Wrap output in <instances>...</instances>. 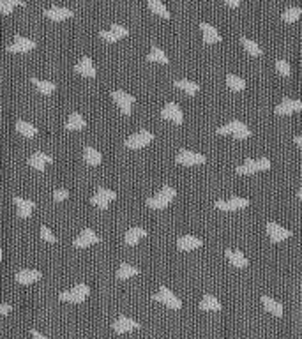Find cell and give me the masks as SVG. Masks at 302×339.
<instances>
[{
	"mask_svg": "<svg viewBox=\"0 0 302 339\" xmlns=\"http://www.w3.org/2000/svg\"><path fill=\"white\" fill-rule=\"evenodd\" d=\"M216 208H219V210L223 212H235V210H240V208H246L249 205V200L248 198H240V196H233V198H228V200H219V202H216Z\"/></svg>",
	"mask_w": 302,
	"mask_h": 339,
	"instance_id": "cell-10",
	"label": "cell"
},
{
	"mask_svg": "<svg viewBox=\"0 0 302 339\" xmlns=\"http://www.w3.org/2000/svg\"><path fill=\"white\" fill-rule=\"evenodd\" d=\"M41 238L43 240H46V242H50V244H55L57 242V238H55V235H53V232H51L48 226H41Z\"/></svg>",
	"mask_w": 302,
	"mask_h": 339,
	"instance_id": "cell-42",
	"label": "cell"
},
{
	"mask_svg": "<svg viewBox=\"0 0 302 339\" xmlns=\"http://www.w3.org/2000/svg\"><path fill=\"white\" fill-rule=\"evenodd\" d=\"M148 9L154 14H158V16L165 18V20H170V11L166 9L161 0H148Z\"/></svg>",
	"mask_w": 302,
	"mask_h": 339,
	"instance_id": "cell-34",
	"label": "cell"
},
{
	"mask_svg": "<svg viewBox=\"0 0 302 339\" xmlns=\"http://www.w3.org/2000/svg\"><path fill=\"white\" fill-rule=\"evenodd\" d=\"M129 34V30L126 27H122V25H117L113 23L110 27V30H101L99 32V37L103 41H106V43H117V41L124 39L126 36Z\"/></svg>",
	"mask_w": 302,
	"mask_h": 339,
	"instance_id": "cell-13",
	"label": "cell"
},
{
	"mask_svg": "<svg viewBox=\"0 0 302 339\" xmlns=\"http://www.w3.org/2000/svg\"><path fill=\"white\" fill-rule=\"evenodd\" d=\"M143 237H147V232H145L141 226H133V228H129L128 232H126L124 242L128 245H136Z\"/></svg>",
	"mask_w": 302,
	"mask_h": 339,
	"instance_id": "cell-26",
	"label": "cell"
},
{
	"mask_svg": "<svg viewBox=\"0 0 302 339\" xmlns=\"http://www.w3.org/2000/svg\"><path fill=\"white\" fill-rule=\"evenodd\" d=\"M300 16H302L300 7H288V9H285V13L281 14V18H283L285 23H293V21H297Z\"/></svg>",
	"mask_w": 302,
	"mask_h": 339,
	"instance_id": "cell-39",
	"label": "cell"
},
{
	"mask_svg": "<svg viewBox=\"0 0 302 339\" xmlns=\"http://www.w3.org/2000/svg\"><path fill=\"white\" fill-rule=\"evenodd\" d=\"M161 117L165 118V120H170V122H173V124H177V126H180L182 122H184V113H182V110H180V106H178L177 103H168L165 108H163V111H161Z\"/></svg>",
	"mask_w": 302,
	"mask_h": 339,
	"instance_id": "cell-12",
	"label": "cell"
},
{
	"mask_svg": "<svg viewBox=\"0 0 302 339\" xmlns=\"http://www.w3.org/2000/svg\"><path fill=\"white\" fill-rule=\"evenodd\" d=\"M98 242H99V237L94 233V230H92V228H85L83 232L80 233V235L74 238L73 245H74V248L83 249V248H88V245H92V244H98Z\"/></svg>",
	"mask_w": 302,
	"mask_h": 339,
	"instance_id": "cell-16",
	"label": "cell"
},
{
	"mask_svg": "<svg viewBox=\"0 0 302 339\" xmlns=\"http://www.w3.org/2000/svg\"><path fill=\"white\" fill-rule=\"evenodd\" d=\"M218 133H219V135H232L235 140H238V141L248 140V138L251 136V129H249L248 126H246L244 122H240V120L228 122L226 126L219 128Z\"/></svg>",
	"mask_w": 302,
	"mask_h": 339,
	"instance_id": "cell-3",
	"label": "cell"
},
{
	"mask_svg": "<svg viewBox=\"0 0 302 339\" xmlns=\"http://www.w3.org/2000/svg\"><path fill=\"white\" fill-rule=\"evenodd\" d=\"M223 2H225L228 7H232V9H235V7H238V6H240V2H242V0H223Z\"/></svg>",
	"mask_w": 302,
	"mask_h": 339,
	"instance_id": "cell-45",
	"label": "cell"
},
{
	"mask_svg": "<svg viewBox=\"0 0 302 339\" xmlns=\"http://www.w3.org/2000/svg\"><path fill=\"white\" fill-rule=\"evenodd\" d=\"M201 244H203V240H200L198 237H193V235H184L177 240L178 251H184V253L193 251V249H198V248H201Z\"/></svg>",
	"mask_w": 302,
	"mask_h": 339,
	"instance_id": "cell-22",
	"label": "cell"
},
{
	"mask_svg": "<svg viewBox=\"0 0 302 339\" xmlns=\"http://www.w3.org/2000/svg\"><path fill=\"white\" fill-rule=\"evenodd\" d=\"M263 170H270V161L267 158H260V159H248L242 166H237L235 171L238 175H253L256 171H263Z\"/></svg>",
	"mask_w": 302,
	"mask_h": 339,
	"instance_id": "cell-4",
	"label": "cell"
},
{
	"mask_svg": "<svg viewBox=\"0 0 302 339\" xmlns=\"http://www.w3.org/2000/svg\"><path fill=\"white\" fill-rule=\"evenodd\" d=\"M177 163L182 166H198V165H203L205 161H207V158L201 154H196V152H191V150H186V148H182V150H178L177 154Z\"/></svg>",
	"mask_w": 302,
	"mask_h": 339,
	"instance_id": "cell-9",
	"label": "cell"
},
{
	"mask_svg": "<svg viewBox=\"0 0 302 339\" xmlns=\"http://www.w3.org/2000/svg\"><path fill=\"white\" fill-rule=\"evenodd\" d=\"M50 163H53V158L44 154V152H34L31 158H28V166H32L34 170H44L46 165H50Z\"/></svg>",
	"mask_w": 302,
	"mask_h": 339,
	"instance_id": "cell-21",
	"label": "cell"
},
{
	"mask_svg": "<svg viewBox=\"0 0 302 339\" xmlns=\"http://www.w3.org/2000/svg\"><path fill=\"white\" fill-rule=\"evenodd\" d=\"M262 304H263V307H265L267 311L270 313V315L278 316V318H281V316H283V304L278 302V300H274L272 297L263 295L262 297Z\"/></svg>",
	"mask_w": 302,
	"mask_h": 339,
	"instance_id": "cell-27",
	"label": "cell"
},
{
	"mask_svg": "<svg viewBox=\"0 0 302 339\" xmlns=\"http://www.w3.org/2000/svg\"><path fill=\"white\" fill-rule=\"evenodd\" d=\"M74 71H76L78 74H81V76H85V78H94L96 74H98L96 73V68H94V64H92L90 57H81L80 62L74 66Z\"/></svg>",
	"mask_w": 302,
	"mask_h": 339,
	"instance_id": "cell-20",
	"label": "cell"
},
{
	"mask_svg": "<svg viewBox=\"0 0 302 339\" xmlns=\"http://www.w3.org/2000/svg\"><path fill=\"white\" fill-rule=\"evenodd\" d=\"M14 129H16V131L20 133L21 136H25V138H34L37 135V128H36V126L28 124V122H25V120H18L16 126H14Z\"/></svg>",
	"mask_w": 302,
	"mask_h": 339,
	"instance_id": "cell-33",
	"label": "cell"
},
{
	"mask_svg": "<svg viewBox=\"0 0 302 339\" xmlns=\"http://www.w3.org/2000/svg\"><path fill=\"white\" fill-rule=\"evenodd\" d=\"M295 111H302V101H299V99L286 98L276 106V113L278 115H292Z\"/></svg>",
	"mask_w": 302,
	"mask_h": 339,
	"instance_id": "cell-17",
	"label": "cell"
},
{
	"mask_svg": "<svg viewBox=\"0 0 302 339\" xmlns=\"http://www.w3.org/2000/svg\"><path fill=\"white\" fill-rule=\"evenodd\" d=\"M152 141H154V135L150 131H147V129H141V131L134 133V135H131L126 140V147L138 150V148H143L147 145H150Z\"/></svg>",
	"mask_w": 302,
	"mask_h": 339,
	"instance_id": "cell-6",
	"label": "cell"
},
{
	"mask_svg": "<svg viewBox=\"0 0 302 339\" xmlns=\"http://www.w3.org/2000/svg\"><path fill=\"white\" fill-rule=\"evenodd\" d=\"M32 85H36V88L41 92L43 96H51L57 88V85L53 81H46V80H37V78H31Z\"/></svg>",
	"mask_w": 302,
	"mask_h": 339,
	"instance_id": "cell-32",
	"label": "cell"
},
{
	"mask_svg": "<svg viewBox=\"0 0 302 339\" xmlns=\"http://www.w3.org/2000/svg\"><path fill=\"white\" fill-rule=\"evenodd\" d=\"M267 233L272 242H283V240H286V238L292 237V232H290V230L283 228L281 225H278V223H274V221L267 223Z\"/></svg>",
	"mask_w": 302,
	"mask_h": 339,
	"instance_id": "cell-14",
	"label": "cell"
},
{
	"mask_svg": "<svg viewBox=\"0 0 302 339\" xmlns=\"http://www.w3.org/2000/svg\"><path fill=\"white\" fill-rule=\"evenodd\" d=\"M152 299H154L156 302L165 304L166 307L173 309V311H178V309L182 307L180 299H178V297H175V293L171 292L170 288H166V286H161V288H159V292L152 295Z\"/></svg>",
	"mask_w": 302,
	"mask_h": 339,
	"instance_id": "cell-5",
	"label": "cell"
},
{
	"mask_svg": "<svg viewBox=\"0 0 302 339\" xmlns=\"http://www.w3.org/2000/svg\"><path fill=\"white\" fill-rule=\"evenodd\" d=\"M85 126H87V122H85V118L81 117V113H71V117L67 118V122H66L67 131H80V129H83Z\"/></svg>",
	"mask_w": 302,
	"mask_h": 339,
	"instance_id": "cell-31",
	"label": "cell"
},
{
	"mask_svg": "<svg viewBox=\"0 0 302 339\" xmlns=\"http://www.w3.org/2000/svg\"><path fill=\"white\" fill-rule=\"evenodd\" d=\"M44 16L48 18V20L51 21H64V20H69V18H73V11L67 9V7H50V9L44 11Z\"/></svg>",
	"mask_w": 302,
	"mask_h": 339,
	"instance_id": "cell-19",
	"label": "cell"
},
{
	"mask_svg": "<svg viewBox=\"0 0 302 339\" xmlns=\"http://www.w3.org/2000/svg\"><path fill=\"white\" fill-rule=\"evenodd\" d=\"M9 311H11V305L9 304H0V315L2 316H6V315H9Z\"/></svg>",
	"mask_w": 302,
	"mask_h": 339,
	"instance_id": "cell-44",
	"label": "cell"
},
{
	"mask_svg": "<svg viewBox=\"0 0 302 339\" xmlns=\"http://www.w3.org/2000/svg\"><path fill=\"white\" fill-rule=\"evenodd\" d=\"M225 255L226 258H228V262L232 263L233 267H237V269H246V267L249 265L248 258H246L240 251H237V249H226Z\"/></svg>",
	"mask_w": 302,
	"mask_h": 339,
	"instance_id": "cell-25",
	"label": "cell"
},
{
	"mask_svg": "<svg viewBox=\"0 0 302 339\" xmlns=\"http://www.w3.org/2000/svg\"><path fill=\"white\" fill-rule=\"evenodd\" d=\"M16 6H25L21 0H0V13L2 14H11Z\"/></svg>",
	"mask_w": 302,
	"mask_h": 339,
	"instance_id": "cell-40",
	"label": "cell"
},
{
	"mask_svg": "<svg viewBox=\"0 0 302 339\" xmlns=\"http://www.w3.org/2000/svg\"><path fill=\"white\" fill-rule=\"evenodd\" d=\"M31 334H32V336L36 337V339H46V337L43 336V334H39V332H37V330H34V329L31 330Z\"/></svg>",
	"mask_w": 302,
	"mask_h": 339,
	"instance_id": "cell-46",
	"label": "cell"
},
{
	"mask_svg": "<svg viewBox=\"0 0 302 339\" xmlns=\"http://www.w3.org/2000/svg\"><path fill=\"white\" fill-rule=\"evenodd\" d=\"M66 198H69V191H67V189H57V191L53 193L55 202H64Z\"/></svg>",
	"mask_w": 302,
	"mask_h": 339,
	"instance_id": "cell-43",
	"label": "cell"
},
{
	"mask_svg": "<svg viewBox=\"0 0 302 339\" xmlns=\"http://www.w3.org/2000/svg\"><path fill=\"white\" fill-rule=\"evenodd\" d=\"M88 295H90V288H88V285L80 283V285H76L74 288L67 290V292H62L61 295H58V299H61L62 302L81 304V302H85V299H87Z\"/></svg>",
	"mask_w": 302,
	"mask_h": 339,
	"instance_id": "cell-2",
	"label": "cell"
},
{
	"mask_svg": "<svg viewBox=\"0 0 302 339\" xmlns=\"http://www.w3.org/2000/svg\"><path fill=\"white\" fill-rule=\"evenodd\" d=\"M276 71H278L281 76H290V64H288V60H285V58H279V60H276Z\"/></svg>",
	"mask_w": 302,
	"mask_h": 339,
	"instance_id": "cell-41",
	"label": "cell"
},
{
	"mask_svg": "<svg viewBox=\"0 0 302 339\" xmlns=\"http://www.w3.org/2000/svg\"><path fill=\"white\" fill-rule=\"evenodd\" d=\"M240 43H242V46H244V50L248 51L251 57H262V53H263L262 48H260L255 41L248 39V37H240Z\"/></svg>",
	"mask_w": 302,
	"mask_h": 339,
	"instance_id": "cell-36",
	"label": "cell"
},
{
	"mask_svg": "<svg viewBox=\"0 0 302 339\" xmlns=\"http://www.w3.org/2000/svg\"><path fill=\"white\" fill-rule=\"evenodd\" d=\"M41 278H43V272L34 270V269H23V270L16 272L14 281L20 283V285H32V283L39 281Z\"/></svg>",
	"mask_w": 302,
	"mask_h": 339,
	"instance_id": "cell-18",
	"label": "cell"
},
{
	"mask_svg": "<svg viewBox=\"0 0 302 339\" xmlns=\"http://www.w3.org/2000/svg\"><path fill=\"white\" fill-rule=\"evenodd\" d=\"M200 309H201V311H221V302L218 300V297L207 293V295L201 299Z\"/></svg>",
	"mask_w": 302,
	"mask_h": 339,
	"instance_id": "cell-29",
	"label": "cell"
},
{
	"mask_svg": "<svg viewBox=\"0 0 302 339\" xmlns=\"http://www.w3.org/2000/svg\"><path fill=\"white\" fill-rule=\"evenodd\" d=\"M200 28H201V32H203V43L205 44L221 43V34L218 32V28H214L212 25L205 23V21H201L200 23Z\"/></svg>",
	"mask_w": 302,
	"mask_h": 339,
	"instance_id": "cell-23",
	"label": "cell"
},
{
	"mask_svg": "<svg viewBox=\"0 0 302 339\" xmlns=\"http://www.w3.org/2000/svg\"><path fill=\"white\" fill-rule=\"evenodd\" d=\"M14 205L18 207V215L23 219L31 218L34 207H36V203H34L32 200H25V198H20V196H14Z\"/></svg>",
	"mask_w": 302,
	"mask_h": 339,
	"instance_id": "cell-24",
	"label": "cell"
},
{
	"mask_svg": "<svg viewBox=\"0 0 302 339\" xmlns=\"http://www.w3.org/2000/svg\"><path fill=\"white\" fill-rule=\"evenodd\" d=\"M175 196H177V191H175L171 186H163V189L158 195L150 196V198L147 200V205L150 208H154V210H163V208H166L168 205L173 202Z\"/></svg>",
	"mask_w": 302,
	"mask_h": 339,
	"instance_id": "cell-1",
	"label": "cell"
},
{
	"mask_svg": "<svg viewBox=\"0 0 302 339\" xmlns=\"http://www.w3.org/2000/svg\"><path fill=\"white\" fill-rule=\"evenodd\" d=\"M34 48H36V43H34L32 39H27V37L23 36H14L13 44L7 46V51H9V53H28Z\"/></svg>",
	"mask_w": 302,
	"mask_h": 339,
	"instance_id": "cell-11",
	"label": "cell"
},
{
	"mask_svg": "<svg viewBox=\"0 0 302 339\" xmlns=\"http://www.w3.org/2000/svg\"><path fill=\"white\" fill-rule=\"evenodd\" d=\"M297 143V147H300L302 148V136H295V140H293Z\"/></svg>",
	"mask_w": 302,
	"mask_h": 339,
	"instance_id": "cell-47",
	"label": "cell"
},
{
	"mask_svg": "<svg viewBox=\"0 0 302 339\" xmlns=\"http://www.w3.org/2000/svg\"><path fill=\"white\" fill-rule=\"evenodd\" d=\"M115 198H117V193L115 191L106 189V188H99L98 191H96V195L90 198V202H92V205H96L99 210H106V208L110 207V202Z\"/></svg>",
	"mask_w": 302,
	"mask_h": 339,
	"instance_id": "cell-8",
	"label": "cell"
},
{
	"mask_svg": "<svg viewBox=\"0 0 302 339\" xmlns=\"http://www.w3.org/2000/svg\"><path fill=\"white\" fill-rule=\"evenodd\" d=\"M138 274H140V269L129 265V263H122V265L117 269V279H129V278H134V275H138Z\"/></svg>",
	"mask_w": 302,
	"mask_h": 339,
	"instance_id": "cell-37",
	"label": "cell"
},
{
	"mask_svg": "<svg viewBox=\"0 0 302 339\" xmlns=\"http://www.w3.org/2000/svg\"><path fill=\"white\" fill-rule=\"evenodd\" d=\"M111 327H113V332L115 334H128V332H131V330L140 329V323L122 315V316H118V318L115 320V323Z\"/></svg>",
	"mask_w": 302,
	"mask_h": 339,
	"instance_id": "cell-15",
	"label": "cell"
},
{
	"mask_svg": "<svg viewBox=\"0 0 302 339\" xmlns=\"http://www.w3.org/2000/svg\"><path fill=\"white\" fill-rule=\"evenodd\" d=\"M83 159L88 166H98V165H101V161H103V156H101V152L96 150L94 147H85Z\"/></svg>",
	"mask_w": 302,
	"mask_h": 339,
	"instance_id": "cell-30",
	"label": "cell"
},
{
	"mask_svg": "<svg viewBox=\"0 0 302 339\" xmlns=\"http://www.w3.org/2000/svg\"><path fill=\"white\" fill-rule=\"evenodd\" d=\"M226 85L233 92H242L246 88V81L237 74H226Z\"/></svg>",
	"mask_w": 302,
	"mask_h": 339,
	"instance_id": "cell-35",
	"label": "cell"
},
{
	"mask_svg": "<svg viewBox=\"0 0 302 339\" xmlns=\"http://www.w3.org/2000/svg\"><path fill=\"white\" fill-rule=\"evenodd\" d=\"M173 85L178 88V90H182L188 96H195V94H198V90H200V85L191 80H177Z\"/></svg>",
	"mask_w": 302,
	"mask_h": 339,
	"instance_id": "cell-28",
	"label": "cell"
},
{
	"mask_svg": "<svg viewBox=\"0 0 302 339\" xmlns=\"http://www.w3.org/2000/svg\"><path fill=\"white\" fill-rule=\"evenodd\" d=\"M111 99H113V103L120 108L122 115H126V117L131 115V106L134 104V101H136L134 96L128 94V92H124V90H113L111 92Z\"/></svg>",
	"mask_w": 302,
	"mask_h": 339,
	"instance_id": "cell-7",
	"label": "cell"
},
{
	"mask_svg": "<svg viewBox=\"0 0 302 339\" xmlns=\"http://www.w3.org/2000/svg\"><path fill=\"white\" fill-rule=\"evenodd\" d=\"M297 198H299L300 202H302V188L299 189V191H297Z\"/></svg>",
	"mask_w": 302,
	"mask_h": 339,
	"instance_id": "cell-48",
	"label": "cell"
},
{
	"mask_svg": "<svg viewBox=\"0 0 302 339\" xmlns=\"http://www.w3.org/2000/svg\"><path fill=\"white\" fill-rule=\"evenodd\" d=\"M147 58L150 62H159V64H168V62H170V58L166 57L165 51L158 46H152V50H150V53H148Z\"/></svg>",
	"mask_w": 302,
	"mask_h": 339,
	"instance_id": "cell-38",
	"label": "cell"
}]
</instances>
